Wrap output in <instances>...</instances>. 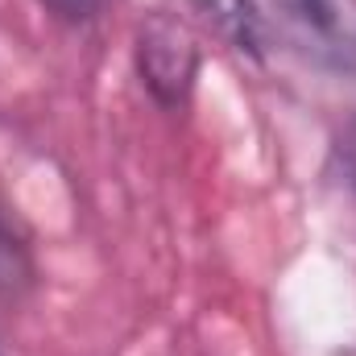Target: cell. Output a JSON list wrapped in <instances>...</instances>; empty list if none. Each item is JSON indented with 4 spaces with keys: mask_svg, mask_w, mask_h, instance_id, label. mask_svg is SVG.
<instances>
[{
    "mask_svg": "<svg viewBox=\"0 0 356 356\" xmlns=\"http://www.w3.org/2000/svg\"><path fill=\"white\" fill-rule=\"evenodd\" d=\"M0 356H4V353H0Z\"/></svg>",
    "mask_w": 356,
    "mask_h": 356,
    "instance_id": "obj_6",
    "label": "cell"
},
{
    "mask_svg": "<svg viewBox=\"0 0 356 356\" xmlns=\"http://www.w3.org/2000/svg\"><path fill=\"white\" fill-rule=\"evenodd\" d=\"M133 58H137L141 88L149 91V99L158 108H166V112L186 108L195 79H199V38L191 33V25L182 17L149 13L137 25Z\"/></svg>",
    "mask_w": 356,
    "mask_h": 356,
    "instance_id": "obj_1",
    "label": "cell"
},
{
    "mask_svg": "<svg viewBox=\"0 0 356 356\" xmlns=\"http://www.w3.org/2000/svg\"><path fill=\"white\" fill-rule=\"evenodd\" d=\"M33 282H38V266L29 241L8 216H0V298H21L25 290H33Z\"/></svg>",
    "mask_w": 356,
    "mask_h": 356,
    "instance_id": "obj_4",
    "label": "cell"
},
{
    "mask_svg": "<svg viewBox=\"0 0 356 356\" xmlns=\"http://www.w3.org/2000/svg\"><path fill=\"white\" fill-rule=\"evenodd\" d=\"M42 4L63 21H91L104 8V0H42Z\"/></svg>",
    "mask_w": 356,
    "mask_h": 356,
    "instance_id": "obj_5",
    "label": "cell"
},
{
    "mask_svg": "<svg viewBox=\"0 0 356 356\" xmlns=\"http://www.w3.org/2000/svg\"><path fill=\"white\" fill-rule=\"evenodd\" d=\"M191 4L216 25V33L232 50H241L249 58L266 54V21H261V13H257L253 0H191Z\"/></svg>",
    "mask_w": 356,
    "mask_h": 356,
    "instance_id": "obj_3",
    "label": "cell"
},
{
    "mask_svg": "<svg viewBox=\"0 0 356 356\" xmlns=\"http://www.w3.org/2000/svg\"><path fill=\"white\" fill-rule=\"evenodd\" d=\"M277 8L323 67L356 75V0H277Z\"/></svg>",
    "mask_w": 356,
    "mask_h": 356,
    "instance_id": "obj_2",
    "label": "cell"
}]
</instances>
